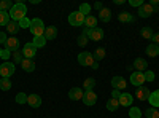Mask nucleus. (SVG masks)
<instances>
[{"label":"nucleus","instance_id":"nucleus-1","mask_svg":"<svg viewBox=\"0 0 159 118\" xmlns=\"http://www.w3.org/2000/svg\"><path fill=\"white\" fill-rule=\"evenodd\" d=\"M25 13H27V8H25V5L24 3H15L13 5V8L8 11V15H10V19L11 21H16V22H19L22 18H25Z\"/></svg>","mask_w":159,"mask_h":118},{"label":"nucleus","instance_id":"nucleus-2","mask_svg":"<svg viewBox=\"0 0 159 118\" xmlns=\"http://www.w3.org/2000/svg\"><path fill=\"white\" fill-rule=\"evenodd\" d=\"M78 62H80V65H84V67L92 65V69H99V64L96 62L94 56H92L89 51H81V53L78 54Z\"/></svg>","mask_w":159,"mask_h":118},{"label":"nucleus","instance_id":"nucleus-3","mask_svg":"<svg viewBox=\"0 0 159 118\" xmlns=\"http://www.w3.org/2000/svg\"><path fill=\"white\" fill-rule=\"evenodd\" d=\"M45 24H43V21L40 19V18H35V19H32V22H30V32L34 34V37H42V35H45Z\"/></svg>","mask_w":159,"mask_h":118},{"label":"nucleus","instance_id":"nucleus-4","mask_svg":"<svg viewBox=\"0 0 159 118\" xmlns=\"http://www.w3.org/2000/svg\"><path fill=\"white\" fill-rule=\"evenodd\" d=\"M84 15L81 11H72L70 15H69V24L73 26V27H80V26H84Z\"/></svg>","mask_w":159,"mask_h":118},{"label":"nucleus","instance_id":"nucleus-5","mask_svg":"<svg viewBox=\"0 0 159 118\" xmlns=\"http://www.w3.org/2000/svg\"><path fill=\"white\" fill-rule=\"evenodd\" d=\"M15 70H16L15 64L10 61H5L3 64H0V78H10L15 73Z\"/></svg>","mask_w":159,"mask_h":118},{"label":"nucleus","instance_id":"nucleus-6","mask_svg":"<svg viewBox=\"0 0 159 118\" xmlns=\"http://www.w3.org/2000/svg\"><path fill=\"white\" fill-rule=\"evenodd\" d=\"M157 11V8H154V7H151L150 3H143L140 8H139V16L140 18H150L151 15H153V13H156Z\"/></svg>","mask_w":159,"mask_h":118},{"label":"nucleus","instance_id":"nucleus-7","mask_svg":"<svg viewBox=\"0 0 159 118\" xmlns=\"http://www.w3.org/2000/svg\"><path fill=\"white\" fill-rule=\"evenodd\" d=\"M35 54H37L35 45H34L32 42H30V43H25L24 48H22V56H24V59H34Z\"/></svg>","mask_w":159,"mask_h":118},{"label":"nucleus","instance_id":"nucleus-8","mask_svg":"<svg viewBox=\"0 0 159 118\" xmlns=\"http://www.w3.org/2000/svg\"><path fill=\"white\" fill-rule=\"evenodd\" d=\"M111 86H113V89L121 91V89H126L127 82H126V78H124V77L116 75V77H113V78H111Z\"/></svg>","mask_w":159,"mask_h":118},{"label":"nucleus","instance_id":"nucleus-9","mask_svg":"<svg viewBox=\"0 0 159 118\" xmlns=\"http://www.w3.org/2000/svg\"><path fill=\"white\" fill-rule=\"evenodd\" d=\"M88 38H89V40H94V42H99V40L103 38V31L100 27L88 29Z\"/></svg>","mask_w":159,"mask_h":118},{"label":"nucleus","instance_id":"nucleus-10","mask_svg":"<svg viewBox=\"0 0 159 118\" xmlns=\"http://www.w3.org/2000/svg\"><path fill=\"white\" fill-rule=\"evenodd\" d=\"M130 83L134 85V86H142L145 83V75L143 72H134V73H130Z\"/></svg>","mask_w":159,"mask_h":118},{"label":"nucleus","instance_id":"nucleus-11","mask_svg":"<svg viewBox=\"0 0 159 118\" xmlns=\"http://www.w3.org/2000/svg\"><path fill=\"white\" fill-rule=\"evenodd\" d=\"M83 102L86 104V106H94V104L97 102V94L94 93V91H84L83 94Z\"/></svg>","mask_w":159,"mask_h":118},{"label":"nucleus","instance_id":"nucleus-12","mask_svg":"<svg viewBox=\"0 0 159 118\" xmlns=\"http://www.w3.org/2000/svg\"><path fill=\"white\" fill-rule=\"evenodd\" d=\"M119 106L123 107H130L132 102H134V96H132L130 93H121V96H119Z\"/></svg>","mask_w":159,"mask_h":118},{"label":"nucleus","instance_id":"nucleus-13","mask_svg":"<svg viewBox=\"0 0 159 118\" xmlns=\"http://www.w3.org/2000/svg\"><path fill=\"white\" fill-rule=\"evenodd\" d=\"M5 48L8 51H11V53H15V51L19 50V40H18L16 37H8V40L5 43Z\"/></svg>","mask_w":159,"mask_h":118},{"label":"nucleus","instance_id":"nucleus-14","mask_svg":"<svg viewBox=\"0 0 159 118\" xmlns=\"http://www.w3.org/2000/svg\"><path fill=\"white\" fill-rule=\"evenodd\" d=\"M150 94H151V91L148 88H145V86H139L135 89V96H137L139 101H148Z\"/></svg>","mask_w":159,"mask_h":118},{"label":"nucleus","instance_id":"nucleus-15","mask_svg":"<svg viewBox=\"0 0 159 118\" xmlns=\"http://www.w3.org/2000/svg\"><path fill=\"white\" fill-rule=\"evenodd\" d=\"M27 104L32 109H38L40 106H42V97H40L38 94H29L27 96Z\"/></svg>","mask_w":159,"mask_h":118},{"label":"nucleus","instance_id":"nucleus-16","mask_svg":"<svg viewBox=\"0 0 159 118\" xmlns=\"http://www.w3.org/2000/svg\"><path fill=\"white\" fill-rule=\"evenodd\" d=\"M83 94H84V89H80V88H76V86L69 91V97H70L72 101H80V99L83 101Z\"/></svg>","mask_w":159,"mask_h":118},{"label":"nucleus","instance_id":"nucleus-17","mask_svg":"<svg viewBox=\"0 0 159 118\" xmlns=\"http://www.w3.org/2000/svg\"><path fill=\"white\" fill-rule=\"evenodd\" d=\"M134 67L137 69V72H147V67H148V62L145 61L143 58H137L135 61H134Z\"/></svg>","mask_w":159,"mask_h":118},{"label":"nucleus","instance_id":"nucleus-18","mask_svg":"<svg viewBox=\"0 0 159 118\" xmlns=\"http://www.w3.org/2000/svg\"><path fill=\"white\" fill-rule=\"evenodd\" d=\"M118 21L119 22H134L135 21V16H132L129 11H121L118 15Z\"/></svg>","mask_w":159,"mask_h":118},{"label":"nucleus","instance_id":"nucleus-19","mask_svg":"<svg viewBox=\"0 0 159 118\" xmlns=\"http://www.w3.org/2000/svg\"><path fill=\"white\" fill-rule=\"evenodd\" d=\"M19 22H16V21H10L8 22V26H7V32L8 34H11L13 37H16V34L19 32Z\"/></svg>","mask_w":159,"mask_h":118},{"label":"nucleus","instance_id":"nucleus-20","mask_svg":"<svg viewBox=\"0 0 159 118\" xmlns=\"http://www.w3.org/2000/svg\"><path fill=\"white\" fill-rule=\"evenodd\" d=\"M46 40H54V38L57 37V29L54 27V26H49V27L45 29V35H43Z\"/></svg>","mask_w":159,"mask_h":118},{"label":"nucleus","instance_id":"nucleus-21","mask_svg":"<svg viewBox=\"0 0 159 118\" xmlns=\"http://www.w3.org/2000/svg\"><path fill=\"white\" fill-rule=\"evenodd\" d=\"M21 67L25 72H34L35 70V62H34V59H22Z\"/></svg>","mask_w":159,"mask_h":118},{"label":"nucleus","instance_id":"nucleus-22","mask_svg":"<svg viewBox=\"0 0 159 118\" xmlns=\"http://www.w3.org/2000/svg\"><path fill=\"white\" fill-rule=\"evenodd\" d=\"M84 27H86V29H94V27H97V18L92 16V15L86 16V18H84Z\"/></svg>","mask_w":159,"mask_h":118},{"label":"nucleus","instance_id":"nucleus-23","mask_svg":"<svg viewBox=\"0 0 159 118\" xmlns=\"http://www.w3.org/2000/svg\"><path fill=\"white\" fill-rule=\"evenodd\" d=\"M148 102L151 104V107H154V109H157V107H159V89L153 91V93L150 94Z\"/></svg>","mask_w":159,"mask_h":118},{"label":"nucleus","instance_id":"nucleus-24","mask_svg":"<svg viewBox=\"0 0 159 118\" xmlns=\"http://www.w3.org/2000/svg\"><path fill=\"white\" fill-rule=\"evenodd\" d=\"M99 19L103 21V22H108V21L111 19V11H110V8H102V10L99 11Z\"/></svg>","mask_w":159,"mask_h":118},{"label":"nucleus","instance_id":"nucleus-25","mask_svg":"<svg viewBox=\"0 0 159 118\" xmlns=\"http://www.w3.org/2000/svg\"><path fill=\"white\" fill-rule=\"evenodd\" d=\"M147 54H148L150 58H156V56H159V46L154 45V43H150V45L147 46Z\"/></svg>","mask_w":159,"mask_h":118},{"label":"nucleus","instance_id":"nucleus-26","mask_svg":"<svg viewBox=\"0 0 159 118\" xmlns=\"http://www.w3.org/2000/svg\"><path fill=\"white\" fill-rule=\"evenodd\" d=\"M94 86H96V80L92 77H88L86 80H84V83H83V89L84 91H92V89H94Z\"/></svg>","mask_w":159,"mask_h":118},{"label":"nucleus","instance_id":"nucleus-27","mask_svg":"<svg viewBox=\"0 0 159 118\" xmlns=\"http://www.w3.org/2000/svg\"><path fill=\"white\" fill-rule=\"evenodd\" d=\"M153 29L151 27H142L140 29V35L145 38V40H151V38H153Z\"/></svg>","mask_w":159,"mask_h":118},{"label":"nucleus","instance_id":"nucleus-28","mask_svg":"<svg viewBox=\"0 0 159 118\" xmlns=\"http://www.w3.org/2000/svg\"><path fill=\"white\" fill-rule=\"evenodd\" d=\"M118 107H119V101H118V99H113V97H110V101L107 102V110H110V112H115V110H118Z\"/></svg>","mask_w":159,"mask_h":118},{"label":"nucleus","instance_id":"nucleus-29","mask_svg":"<svg viewBox=\"0 0 159 118\" xmlns=\"http://www.w3.org/2000/svg\"><path fill=\"white\" fill-rule=\"evenodd\" d=\"M46 42H48V40L42 35V37H34V42H32V43L35 45V48H43V46L46 45Z\"/></svg>","mask_w":159,"mask_h":118},{"label":"nucleus","instance_id":"nucleus-30","mask_svg":"<svg viewBox=\"0 0 159 118\" xmlns=\"http://www.w3.org/2000/svg\"><path fill=\"white\" fill-rule=\"evenodd\" d=\"M0 89L2 91H10L11 89V80L10 78H0Z\"/></svg>","mask_w":159,"mask_h":118},{"label":"nucleus","instance_id":"nucleus-31","mask_svg":"<svg viewBox=\"0 0 159 118\" xmlns=\"http://www.w3.org/2000/svg\"><path fill=\"white\" fill-rule=\"evenodd\" d=\"M105 54H107V51H105V48H97L96 51H94V59H96V62L97 61H102L103 58H105Z\"/></svg>","mask_w":159,"mask_h":118},{"label":"nucleus","instance_id":"nucleus-32","mask_svg":"<svg viewBox=\"0 0 159 118\" xmlns=\"http://www.w3.org/2000/svg\"><path fill=\"white\" fill-rule=\"evenodd\" d=\"M145 118H159V112L154 107H150L145 110Z\"/></svg>","mask_w":159,"mask_h":118},{"label":"nucleus","instance_id":"nucleus-33","mask_svg":"<svg viewBox=\"0 0 159 118\" xmlns=\"http://www.w3.org/2000/svg\"><path fill=\"white\" fill-rule=\"evenodd\" d=\"M13 3L11 0H2V2H0V11H10L11 8H13Z\"/></svg>","mask_w":159,"mask_h":118},{"label":"nucleus","instance_id":"nucleus-34","mask_svg":"<svg viewBox=\"0 0 159 118\" xmlns=\"http://www.w3.org/2000/svg\"><path fill=\"white\" fill-rule=\"evenodd\" d=\"M88 42H89V38H88L86 34H81V35L76 38V45H78V46H81V48H84V46L88 45Z\"/></svg>","mask_w":159,"mask_h":118},{"label":"nucleus","instance_id":"nucleus-35","mask_svg":"<svg viewBox=\"0 0 159 118\" xmlns=\"http://www.w3.org/2000/svg\"><path fill=\"white\" fill-rule=\"evenodd\" d=\"M127 115H129V118H142V110L139 107H130Z\"/></svg>","mask_w":159,"mask_h":118},{"label":"nucleus","instance_id":"nucleus-36","mask_svg":"<svg viewBox=\"0 0 159 118\" xmlns=\"http://www.w3.org/2000/svg\"><path fill=\"white\" fill-rule=\"evenodd\" d=\"M8 22H10L8 11H0V26H8Z\"/></svg>","mask_w":159,"mask_h":118},{"label":"nucleus","instance_id":"nucleus-37","mask_svg":"<svg viewBox=\"0 0 159 118\" xmlns=\"http://www.w3.org/2000/svg\"><path fill=\"white\" fill-rule=\"evenodd\" d=\"M11 56H13V61H15V64H21L22 62V59H24V56H22V51H15V53H11Z\"/></svg>","mask_w":159,"mask_h":118},{"label":"nucleus","instance_id":"nucleus-38","mask_svg":"<svg viewBox=\"0 0 159 118\" xmlns=\"http://www.w3.org/2000/svg\"><path fill=\"white\" fill-rule=\"evenodd\" d=\"M30 22H32V19H29L27 16H25V18H22L19 21V27L21 29H30Z\"/></svg>","mask_w":159,"mask_h":118},{"label":"nucleus","instance_id":"nucleus-39","mask_svg":"<svg viewBox=\"0 0 159 118\" xmlns=\"http://www.w3.org/2000/svg\"><path fill=\"white\" fill-rule=\"evenodd\" d=\"M15 101L18 104H27V94H25V93H18L16 97H15Z\"/></svg>","mask_w":159,"mask_h":118},{"label":"nucleus","instance_id":"nucleus-40","mask_svg":"<svg viewBox=\"0 0 159 118\" xmlns=\"http://www.w3.org/2000/svg\"><path fill=\"white\" fill-rule=\"evenodd\" d=\"M143 75H145V82H154V73L151 70L143 72Z\"/></svg>","mask_w":159,"mask_h":118},{"label":"nucleus","instance_id":"nucleus-41","mask_svg":"<svg viewBox=\"0 0 159 118\" xmlns=\"http://www.w3.org/2000/svg\"><path fill=\"white\" fill-rule=\"evenodd\" d=\"M80 11L83 13L84 16H89V11H91V7L88 5V3H83L81 7H80Z\"/></svg>","mask_w":159,"mask_h":118},{"label":"nucleus","instance_id":"nucleus-42","mask_svg":"<svg viewBox=\"0 0 159 118\" xmlns=\"http://www.w3.org/2000/svg\"><path fill=\"white\" fill-rule=\"evenodd\" d=\"M11 56V51H8L7 48L5 50H2V54H0V58H2L3 61H8V58Z\"/></svg>","mask_w":159,"mask_h":118},{"label":"nucleus","instance_id":"nucleus-43","mask_svg":"<svg viewBox=\"0 0 159 118\" xmlns=\"http://www.w3.org/2000/svg\"><path fill=\"white\" fill-rule=\"evenodd\" d=\"M129 3H130V7H137V8H140V7L143 5V0H129Z\"/></svg>","mask_w":159,"mask_h":118},{"label":"nucleus","instance_id":"nucleus-44","mask_svg":"<svg viewBox=\"0 0 159 118\" xmlns=\"http://www.w3.org/2000/svg\"><path fill=\"white\" fill-rule=\"evenodd\" d=\"M7 40H8L7 34H5V32H0V45H2V43L5 45V43H7Z\"/></svg>","mask_w":159,"mask_h":118},{"label":"nucleus","instance_id":"nucleus-45","mask_svg":"<svg viewBox=\"0 0 159 118\" xmlns=\"http://www.w3.org/2000/svg\"><path fill=\"white\" fill-rule=\"evenodd\" d=\"M151 42H153L154 45H157V46H159V32L153 34V38H151Z\"/></svg>","mask_w":159,"mask_h":118},{"label":"nucleus","instance_id":"nucleus-46","mask_svg":"<svg viewBox=\"0 0 159 118\" xmlns=\"http://www.w3.org/2000/svg\"><path fill=\"white\" fill-rule=\"evenodd\" d=\"M119 96H121V91H118V89H113L111 91V97L113 99H119Z\"/></svg>","mask_w":159,"mask_h":118},{"label":"nucleus","instance_id":"nucleus-47","mask_svg":"<svg viewBox=\"0 0 159 118\" xmlns=\"http://www.w3.org/2000/svg\"><path fill=\"white\" fill-rule=\"evenodd\" d=\"M94 8H96V10H99V11H100V10H102V8H103V5H102V3H100V2H97V3H94Z\"/></svg>","mask_w":159,"mask_h":118},{"label":"nucleus","instance_id":"nucleus-48","mask_svg":"<svg viewBox=\"0 0 159 118\" xmlns=\"http://www.w3.org/2000/svg\"><path fill=\"white\" fill-rule=\"evenodd\" d=\"M113 2H115V5H123L124 0H113Z\"/></svg>","mask_w":159,"mask_h":118},{"label":"nucleus","instance_id":"nucleus-49","mask_svg":"<svg viewBox=\"0 0 159 118\" xmlns=\"http://www.w3.org/2000/svg\"><path fill=\"white\" fill-rule=\"evenodd\" d=\"M0 54H2V50H0Z\"/></svg>","mask_w":159,"mask_h":118}]
</instances>
